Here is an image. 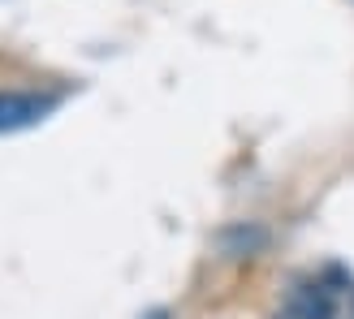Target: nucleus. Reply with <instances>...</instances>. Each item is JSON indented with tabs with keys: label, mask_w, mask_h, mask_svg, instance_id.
Here are the masks:
<instances>
[{
	"label": "nucleus",
	"mask_w": 354,
	"mask_h": 319,
	"mask_svg": "<svg viewBox=\"0 0 354 319\" xmlns=\"http://www.w3.org/2000/svg\"><path fill=\"white\" fill-rule=\"evenodd\" d=\"M294 319H328L333 315V298L328 293H315V289H303L294 298Z\"/></svg>",
	"instance_id": "nucleus-2"
},
{
	"label": "nucleus",
	"mask_w": 354,
	"mask_h": 319,
	"mask_svg": "<svg viewBox=\"0 0 354 319\" xmlns=\"http://www.w3.org/2000/svg\"><path fill=\"white\" fill-rule=\"evenodd\" d=\"M52 113V99L44 95H26V91H0V134L26 130L35 121H44Z\"/></svg>",
	"instance_id": "nucleus-1"
}]
</instances>
